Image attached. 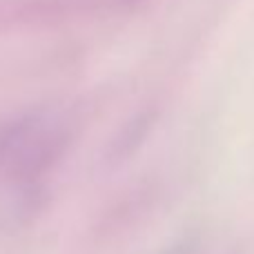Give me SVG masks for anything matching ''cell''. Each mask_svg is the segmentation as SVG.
I'll return each instance as SVG.
<instances>
[]
</instances>
